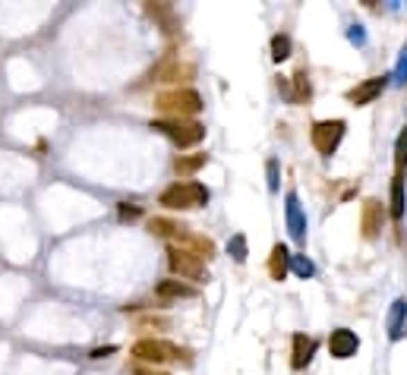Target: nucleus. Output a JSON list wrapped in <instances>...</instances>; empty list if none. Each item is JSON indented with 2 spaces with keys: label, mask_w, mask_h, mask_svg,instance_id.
I'll use <instances>...</instances> for the list:
<instances>
[{
  "label": "nucleus",
  "mask_w": 407,
  "mask_h": 375,
  "mask_svg": "<svg viewBox=\"0 0 407 375\" xmlns=\"http://www.w3.org/2000/svg\"><path fill=\"white\" fill-rule=\"evenodd\" d=\"M206 164H208V155H180V158H174V171L180 177H190V174H196Z\"/></svg>",
  "instance_id": "a211bd4d"
},
{
  "label": "nucleus",
  "mask_w": 407,
  "mask_h": 375,
  "mask_svg": "<svg viewBox=\"0 0 407 375\" xmlns=\"http://www.w3.org/2000/svg\"><path fill=\"white\" fill-rule=\"evenodd\" d=\"M152 79L155 82H183V79H193V67H190V63H180V60H165L161 67H155Z\"/></svg>",
  "instance_id": "ddd939ff"
},
{
  "label": "nucleus",
  "mask_w": 407,
  "mask_h": 375,
  "mask_svg": "<svg viewBox=\"0 0 407 375\" xmlns=\"http://www.w3.org/2000/svg\"><path fill=\"white\" fill-rule=\"evenodd\" d=\"M152 130H158L161 136H167L180 149H193L206 139V126L199 120H167V117H161V120H152Z\"/></svg>",
  "instance_id": "f03ea898"
},
{
  "label": "nucleus",
  "mask_w": 407,
  "mask_h": 375,
  "mask_svg": "<svg viewBox=\"0 0 407 375\" xmlns=\"http://www.w3.org/2000/svg\"><path fill=\"white\" fill-rule=\"evenodd\" d=\"M288 268H290V253L284 243H275L272 246V256H269V274L275 281H284L288 278Z\"/></svg>",
  "instance_id": "dca6fc26"
},
{
  "label": "nucleus",
  "mask_w": 407,
  "mask_h": 375,
  "mask_svg": "<svg viewBox=\"0 0 407 375\" xmlns=\"http://www.w3.org/2000/svg\"><path fill=\"white\" fill-rule=\"evenodd\" d=\"M149 231H152L155 237H174V240H177L180 233L187 231V227H180L177 221H167V218H152V221H149Z\"/></svg>",
  "instance_id": "412c9836"
},
{
  "label": "nucleus",
  "mask_w": 407,
  "mask_h": 375,
  "mask_svg": "<svg viewBox=\"0 0 407 375\" xmlns=\"http://www.w3.org/2000/svg\"><path fill=\"white\" fill-rule=\"evenodd\" d=\"M155 108L167 114V120H190L202 110V95L196 89H171L155 95Z\"/></svg>",
  "instance_id": "f257e3e1"
},
{
  "label": "nucleus",
  "mask_w": 407,
  "mask_h": 375,
  "mask_svg": "<svg viewBox=\"0 0 407 375\" xmlns=\"http://www.w3.org/2000/svg\"><path fill=\"white\" fill-rule=\"evenodd\" d=\"M392 208H388V215H392L394 221H401L404 218V177H398V174H394V180H392Z\"/></svg>",
  "instance_id": "6ab92c4d"
},
{
  "label": "nucleus",
  "mask_w": 407,
  "mask_h": 375,
  "mask_svg": "<svg viewBox=\"0 0 407 375\" xmlns=\"http://www.w3.org/2000/svg\"><path fill=\"white\" fill-rule=\"evenodd\" d=\"M269 190L272 192L278 190V164L275 161H269Z\"/></svg>",
  "instance_id": "c756f323"
},
{
  "label": "nucleus",
  "mask_w": 407,
  "mask_h": 375,
  "mask_svg": "<svg viewBox=\"0 0 407 375\" xmlns=\"http://www.w3.org/2000/svg\"><path fill=\"white\" fill-rule=\"evenodd\" d=\"M145 10H149V13H152L161 26H165V32H177V28H180L177 13H174V7H167V3H145Z\"/></svg>",
  "instance_id": "f3484780"
},
{
  "label": "nucleus",
  "mask_w": 407,
  "mask_h": 375,
  "mask_svg": "<svg viewBox=\"0 0 407 375\" xmlns=\"http://www.w3.org/2000/svg\"><path fill=\"white\" fill-rule=\"evenodd\" d=\"M130 353L136 356L139 362H167V360L180 362L183 360L190 366V350L177 347V344H171V341H155V338H142V341H136Z\"/></svg>",
  "instance_id": "7ed1b4c3"
},
{
  "label": "nucleus",
  "mask_w": 407,
  "mask_h": 375,
  "mask_svg": "<svg viewBox=\"0 0 407 375\" xmlns=\"http://www.w3.org/2000/svg\"><path fill=\"white\" fill-rule=\"evenodd\" d=\"M155 294L161 297V300H190V297H199V290H196L193 284H187V281H158L155 284Z\"/></svg>",
  "instance_id": "9b49d317"
},
{
  "label": "nucleus",
  "mask_w": 407,
  "mask_h": 375,
  "mask_svg": "<svg viewBox=\"0 0 407 375\" xmlns=\"http://www.w3.org/2000/svg\"><path fill=\"white\" fill-rule=\"evenodd\" d=\"M316 353V338L294 335V347H290V369H306Z\"/></svg>",
  "instance_id": "f8f14e48"
},
{
  "label": "nucleus",
  "mask_w": 407,
  "mask_h": 375,
  "mask_svg": "<svg viewBox=\"0 0 407 375\" xmlns=\"http://www.w3.org/2000/svg\"><path fill=\"white\" fill-rule=\"evenodd\" d=\"M344 130H347V123L344 120H319L316 126L310 130V139L313 145H316L319 155H335L341 145V139H344Z\"/></svg>",
  "instance_id": "423d86ee"
},
{
  "label": "nucleus",
  "mask_w": 407,
  "mask_h": 375,
  "mask_svg": "<svg viewBox=\"0 0 407 375\" xmlns=\"http://www.w3.org/2000/svg\"><path fill=\"white\" fill-rule=\"evenodd\" d=\"M139 375H155V372H145V369H139Z\"/></svg>",
  "instance_id": "7c9ffc66"
},
{
  "label": "nucleus",
  "mask_w": 407,
  "mask_h": 375,
  "mask_svg": "<svg viewBox=\"0 0 407 375\" xmlns=\"http://www.w3.org/2000/svg\"><path fill=\"white\" fill-rule=\"evenodd\" d=\"M228 253L234 256V262H247V237H240V233H237V237L228 243Z\"/></svg>",
  "instance_id": "393cba45"
},
{
  "label": "nucleus",
  "mask_w": 407,
  "mask_h": 375,
  "mask_svg": "<svg viewBox=\"0 0 407 375\" xmlns=\"http://www.w3.org/2000/svg\"><path fill=\"white\" fill-rule=\"evenodd\" d=\"M177 243L183 246V249H190V253H196L202 262L215 259V243H212L208 237H196V233H187V231H183V233L177 237ZM177 243H174V246H177Z\"/></svg>",
  "instance_id": "2eb2a0df"
},
{
  "label": "nucleus",
  "mask_w": 407,
  "mask_h": 375,
  "mask_svg": "<svg viewBox=\"0 0 407 375\" xmlns=\"http://www.w3.org/2000/svg\"><path fill=\"white\" fill-rule=\"evenodd\" d=\"M404 167H407V126L401 130L398 142H394V174L404 177Z\"/></svg>",
  "instance_id": "4be33fe9"
},
{
  "label": "nucleus",
  "mask_w": 407,
  "mask_h": 375,
  "mask_svg": "<svg viewBox=\"0 0 407 375\" xmlns=\"http://www.w3.org/2000/svg\"><path fill=\"white\" fill-rule=\"evenodd\" d=\"M208 202V190L196 180H183V183H174L161 192V205L165 208H202Z\"/></svg>",
  "instance_id": "20e7f679"
},
{
  "label": "nucleus",
  "mask_w": 407,
  "mask_h": 375,
  "mask_svg": "<svg viewBox=\"0 0 407 375\" xmlns=\"http://www.w3.org/2000/svg\"><path fill=\"white\" fill-rule=\"evenodd\" d=\"M272 57H275V60H288L290 57V38L288 35H275V38H272Z\"/></svg>",
  "instance_id": "5701e85b"
},
{
  "label": "nucleus",
  "mask_w": 407,
  "mask_h": 375,
  "mask_svg": "<svg viewBox=\"0 0 407 375\" xmlns=\"http://www.w3.org/2000/svg\"><path fill=\"white\" fill-rule=\"evenodd\" d=\"M117 215H120V221H136V218H142V208H139V205H130V202H120Z\"/></svg>",
  "instance_id": "a878e982"
},
{
  "label": "nucleus",
  "mask_w": 407,
  "mask_h": 375,
  "mask_svg": "<svg viewBox=\"0 0 407 375\" xmlns=\"http://www.w3.org/2000/svg\"><path fill=\"white\" fill-rule=\"evenodd\" d=\"M388 76H373V79H363L360 85H354V89H347V101L357 104V108H363V104H373L376 98L382 95V89H385Z\"/></svg>",
  "instance_id": "6e6552de"
},
{
  "label": "nucleus",
  "mask_w": 407,
  "mask_h": 375,
  "mask_svg": "<svg viewBox=\"0 0 407 375\" xmlns=\"http://www.w3.org/2000/svg\"><path fill=\"white\" fill-rule=\"evenodd\" d=\"M117 353V344H108V347H95L92 350V360H104V356Z\"/></svg>",
  "instance_id": "cd10ccee"
},
{
  "label": "nucleus",
  "mask_w": 407,
  "mask_h": 375,
  "mask_svg": "<svg viewBox=\"0 0 407 375\" xmlns=\"http://www.w3.org/2000/svg\"><path fill=\"white\" fill-rule=\"evenodd\" d=\"M290 265H294V272H297L304 281L316 274V265H313V262L306 259V256H290Z\"/></svg>",
  "instance_id": "b1692460"
},
{
  "label": "nucleus",
  "mask_w": 407,
  "mask_h": 375,
  "mask_svg": "<svg viewBox=\"0 0 407 375\" xmlns=\"http://www.w3.org/2000/svg\"><path fill=\"white\" fill-rule=\"evenodd\" d=\"M347 35H351L354 44H366V32H363V26H351V32H347Z\"/></svg>",
  "instance_id": "c85d7f7f"
},
{
  "label": "nucleus",
  "mask_w": 407,
  "mask_h": 375,
  "mask_svg": "<svg viewBox=\"0 0 407 375\" xmlns=\"http://www.w3.org/2000/svg\"><path fill=\"white\" fill-rule=\"evenodd\" d=\"M284 218H288L290 237H294V240H304L306 237V215H304V208H300L297 192H288V199H284Z\"/></svg>",
  "instance_id": "9d476101"
},
{
  "label": "nucleus",
  "mask_w": 407,
  "mask_h": 375,
  "mask_svg": "<svg viewBox=\"0 0 407 375\" xmlns=\"http://www.w3.org/2000/svg\"><path fill=\"white\" fill-rule=\"evenodd\" d=\"M394 82H398V85H404L407 82V44H404V51H401V57H398V67H394Z\"/></svg>",
  "instance_id": "bb28decb"
},
{
  "label": "nucleus",
  "mask_w": 407,
  "mask_h": 375,
  "mask_svg": "<svg viewBox=\"0 0 407 375\" xmlns=\"http://www.w3.org/2000/svg\"><path fill=\"white\" fill-rule=\"evenodd\" d=\"M360 350V338L354 335L351 328H335L329 338V353L335 356V360H351L354 353Z\"/></svg>",
  "instance_id": "1a4fd4ad"
},
{
  "label": "nucleus",
  "mask_w": 407,
  "mask_h": 375,
  "mask_svg": "<svg viewBox=\"0 0 407 375\" xmlns=\"http://www.w3.org/2000/svg\"><path fill=\"white\" fill-rule=\"evenodd\" d=\"M385 205L379 202V199H366L363 202V212H360V231H363L366 240H376L382 231V224H385Z\"/></svg>",
  "instance_id": "0eeeda50"
},
{
  "label": "nucleus",
  "mask_w": 407,
  "mask_h": 375,
  "mask_svg": "<svg viewBox=\"0 0 407 375\" xmlns=\"http://www.w3.org/2000/svg\"><path fill=\"white\" fill-rule=\"evenodd\" d=\"M388 338L404 341L407 338V300H394L388 309Z\"/></svg>",
  "instance_id": "4468645a"
},
{
  "label": "nucleus",
  "mask_w": 407,
  "mask_h": 375,
  "mask_svg": "<svg viewBox=\"0 0 407 375\" xmlns=\"http://www.w3.org/2000/svg\"><path fill=\"white\" fill-rule=\"evenodd\" d=\"M167 265H171V272L177 274L180 281H208L206 262L196 253L183 249V246H171V249H167Z\"/></svg>",
  "instance_id": "39448f33"
},
{
  "label": "nucleus",
  "mask_w": 407,
  "mask_h": 375,
  "mask_svg": "<svg viewBox=\"0 0 407 375\" xmlns=\"http://www.w3.org/2000/svg\"><path fill=\"white\" fill-rule=\"evenodd\" d=\"M310 95H313L310 73H306V69H297V73H294V92H290V101H294V104L310 101Z\"/></svg>",
  "instance_id": "aec40b11"
}]
</instances>
